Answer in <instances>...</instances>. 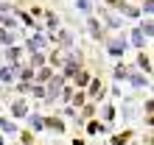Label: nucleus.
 <instances>
[{"label":"nucleus","instance_id":"nucleus-1","mask_svg":"<svg viewBox=\"0 0 154 145\" xmlns=\"http://www.w3.org/2000/svg\"><path fill=\"white\" fill-rule=\"evenodd\" d=\"M62 81H65V78H59V75L48 81V89H45V98H48V101H53V98L62 92Z\"/></svg>","mask_w":154,"mask_h":145},{"label":"nucleus","instance_id":"nucleus-2","mask_svg":"<svg viewBox=\"0 0 154 145\" xmlns=\"http://www.w3.org/2000/svg\"><path fill=\"white\" fill-rule=\"evenodd\" d=\"M45 45H48V42H45V36H31V39H28V50H34V53H39V50H45Z\"/></svg>","mask_w":154,"mask_h":145},{"label":"nucleus","instance_id":"nucleus-3","mask_svg":"<svg viewBox=\"0 0 154 145\" xmlns=\"http://www.w3.org/2000/svg\"><path fill=\"white\" fill-rule=\"evenodd\" d=\"M123 48H126V42H123V39H112V42H109V53H115V56H121Z\"/></svg>","mask_w":154,"mask_h":145},{"label":"nucleus","instance_id":"nucleus-4","mask_svg":"<svg viewBox=\"0 0 154 145\" xmlns=\"http://www.w3.org/2000/svg\"><path fill=\"white\" fill-rule=\"evenodd\" d=\"M0 81H3V84H11V81H14V70L3 67V70H0Z\"/></svg>","mask_w":154,"mask_h":145},{"label":"nucleus","instance_id":"nucleus-5","mask_svg":"<svg viewBox=\"0 0 154 145\" xmlns=\"http://www.w3.org/2000/svg\"><path fill=\"white\" fill-rule=\"evenodd\" d=\"M28 123H31V129H37V131H39L45 120H42V117H39V114H28Z\"/></svg>","mask_w":154,"mask_h":145},{"label":"nucleus","instance_id":"nucleus-6","mask_svg":"<svg viewBox=\"0 0 154 145\" xmlns=\"http://www.w3.org/2000/svg\"><path fill=\"white\" fill-rule=\"evenodd\" d=\"M0 45H14V34H6L0 28Z\"/></svg>","mask_w":154,"mask_h":145},{"label":"nucleus","instance_id":"nucleus-7","mask_svg":"<svg viewBox=\"0 0 154 145\" xmlns=\"http://www.w3.org/2000/svg\"><path fill=\"white\" fill-rule=\"evenodd\" d=\"M0 129H3L6 134H17V126H14V123H8V120H0Z\"/></svg>","mask_w":154,"mask_h":145},{"label":"nucleus","instance_id":"nucleus-8","mask_svg":"<svg viewBox=\"0 0 154 145\" xmlns=\"http://www.w3.org/2000/svg\"><path fill=\"white\" fill-rule=\"evenodd\" d=\"M14 114H28V106H25V101H17V103H14Z\"/></svg>","mask_w":154,"mask_h":145},{"label":"nucleus","instance_id":"nucleus-9","mask_svg":"<svg viewBox=\"0 0 154 145\" xmlns=\"http://www.w3.org/2000/svg\"><path fill=\"white\" fill-rule=\"evenodd\" d=\"M132 42H134V45H137V48H140V45H143V42H146V36H143V34H140V28H137V31H134V34H132Z\"/></svg>","mask_w":154,"mask_h":145},{"label":"nucleus","instance_id":"nucleus-10","mask_svg":"<svg viewBox=\"0 0 154 145\" xmlns=\"http://www.w3.org/2000/svg\"><path fill=\"white\" fill-rule=\"evenodd\" d=\"M79 8H81V11H90V0H79V3H76Z\"/></svg>","mask_w":154,"mask_h":145}]
</instances>
